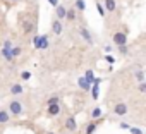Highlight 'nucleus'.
<instances>
[{
    "mask_svg": "<svg viewBox=\"0 0 146 134\" xmlns=\"http://www.w3.org/2000/svg\"><path fill=\"white\" fill-rule=\"evenodd\" d=\"M2 55H4V58H5V60H9V62H11V60H14V57H12V53H11L9 50H2Z\"/></svg>",
    "mask_w": 146,
    "mask_h": 134,
    "instance_id": "18",
    "label": "nucleus"
},
{
    "mask_svg": "<svg viewBox=\"0 0 146 134\" xmlns=\"http://www.w3.org/2000/svg\"><path fill=\"white\" fill-rule=\"evenodd\" d=\"M48 113L50 115H58L60 113V105H48Z\"/></svg>",
    "mask_w": 146,
    "mask_h": 134,
    "instance_id": "12",
    "label": "nucleus"
},
{
    "mask_svg": "<svg viewBox=\"0 0 146 134\" xmlns=\"http://www.w3.org/2000/svg\"><path fill=\"white\" fill-rule=\"evenodd\" d=\"M105 9L108 12H113L117 9V4H115V0H105Z\"/></svg>",
    "mask_w": 146,
    "mask_h": 134,
    "instance_id": "9",
    "label": "nucleus"
},
{
    "mask_svg": "<svg viewBox=\"0 0 146 134\" xmlns=\"http://www.w3.org/2000/svg\"><path fill=\"white\" fill-rule=\"evenodd\" d=\"M95 79H96V78H95L93 71H91V69H90V71H86V74H84V81H86L88 84H93V83H95Z\"/></svg>",
    "mask_w": 146,
    "mask_h": 134,
    "instance_id": "8",
    "label": "nucleus"
},
{
    "mask_svg": "<svg viewBox=\"0 0 146 134\" xmlns=\"http://www.w3.org/2000/svg\"><path fill=\"white\" fill-rule=\"evenodd\" d=\"M11 53H12V57H17V55L21 53V48H19V46H12V50H11Z\"/></svg>",
    "mask_w": 146,
    "mask_h": 134,
    "instance_id": "22",
    "label": "nucleus"
},
{
    "mask_svg": "<svg viewBox=\"0 0 146 134\" xmlns=\"http://www.w3.org/2000/svg\"><path fill=\"white\" fill-rule=\"evenodd\" d=\"M65 17H67L69 21H74V19H76V12H74V9H69L67 14H65Z\"/></svg>",
    "mask_w": 146,
    "mask_h": 134,
    "instance_id": "17",
    "label": "nucleus"
},
{
    "mask_svg": "<svg viewBox=\"0 0 146 134\" xmlns=\"http://www.w3.org/2000/svg\"><path fill=\"white\" fill-rule=\"evenodd\" d=\"M119 127H120V129H129V125H127V124H125V122H122V124H120V125H119Z\"/></svg>",
    "mask_w": 146,
    "mask_h": 134,
    "instance_id": "32",
    "label": "nucleus"
},
{
    "mask_svg": "<svg viewBox=\"0 0 146 134\" xmlns=\"http://www.w3.org/2000/svg\"><path fill=\"white\" fill-rule=\"evenodd\" d=\"M52 29H53V33H55V34H62V31H64V28H62L60 21H57V19L52 23Z\"/></svg>",
    "mask_w": 146,
    "mask_h": 134,
    "instance_id": "6",
    "label": "nucleus"
},
{
    "mask_svg": "<svg viewBox=\"0 0 146 134\" xmlns=\"http://www.w3.org/2000/svg\"><path fill=\"white\" fill-rule=\"evenodd\" d=\"M113 112H115L117 115H125V113H127V105H125V103H117L115 108H113Z\"/></svg>",
    "mask_w": 146,
    "mask_h": 134,
    "instance_id": "5",
    "label": "nucleus"
},
{
    "mask_svg": "<svg viewBox=\"0 0 146 134\" xmlns=\"http://www.w3.org/2000/svg\"><path fill=\"white\" fill-rule=\"evenodd\" d=\"M58 101H60V98H57V96H52V98L48 100V105H58Z\"/></svg>",
    "mask_w": 146,
    "mask_h": 134,
    "instance_id": "24",
    "label": "nucleus"
},
{
    "mask_svg": "<svg viewBox=\"0 0 146 134\" xmlns=\"http://www.w3.org/2000/svg\"><path fill=\"white\" fill-rule=\"evenodd\" d=\"M120 52H122V53H127V46H125V45H122V46H120Z\"/></svg>",
    "mask_w": 146,
    "mask_h": 134,
    "instance_id": "31",
    "label": "nucleus"
},
{
    "mask_svg": "<svg viewBox=\"0 0 146 134\" xmlns=\"http://www.w3.org/2000/svg\"><path fill=\"white\" fill-rule=\"evenodd\" d=\"M48 4L53 5V7H57V5H58V0H48Z\"/></svg>",
    "mask_w": 146,
    "mask_h": 134,
    "instance_id": "30",
    "label": "nucleus"
},
{
    "mask_svg": "<svg viewBox=\"0 0 146 134\" xmlns=\"http://www.w3.org/2000/svg\"><path fill=\"white\" fill-rule=\"evenodd\" d=\"M48 45H50V43H48V36H46V34H43V40H41V46H40V50H46V48H48Z\"/></svg>",
    "mask_w": 146,
    "mask_h": 134,
    "instance_id": "15",
    "label": "nucleus"
},
{
    "mask_svg": "<svg viewBox=\"0 0 146 134\" xmlns=\"http://www.w3.org/2000/svg\"><path fill=\"white\" fill-rule=\"evenodd\" d=\"M91 117H93V119H100V117H102V108L96 107V108L91 112Z\"/></svg>",
    "mask_w": 146,
    "mask_h": 134,
    "instance_id": "19",
    "label": "nucleus"
},
{
    "mask_svg": "<svg viewBox=\"0 0 146 134\" xmlns=\"http://www.w3.org/2000/svg\"><path fill=\"white\" fill-rule=\"evenodd\" d=\"M136 79L143 83V81H144V72H143V71H137V72H136Z\"/></svg>",
    "mask_w": 146,
    "mask_h": 134,
    "instance_id": "23",
    "label": "nucleus"
},
{
    "mask_svg": "<svg viewBox=\"0 0 146 134\" xmlns=\"http://www.w3.org/2000/svg\"><path fill=\"white\" fill-rule=\"evenodd\" d=\"M139 91H141V93L146 91V83H139Z\"/></svg>",
    "mask_w": 146,
    "mask_h": 134,
    "instance_id": "28",
    "label": "nucleus"
},
{
    "mask_svg": "<svg viewBox=\"0 0 146 134\" xmlns=\"http://www.w3.org/2000/svg\"><path fill=\"white\" fill-rule=\"evenodd\" d=\"M129 129H131V132H132V134H143V131H141V129H136V127H134V129H132V127H129Z\"/></svg>",
    "mask_w": 146,
    "mask_h": 134,
    "instance_id": "29",
    "label": "nucleus"
},
{
    "mask_svg": "<svg viewBox=\"0 0 146 134\" xmlns=\"http://www.w3.org/2000/svg\"><path fill=\"white\" fill-rule=\"evenodd\" d=\"M105 60H107L108 64H113V62H115V58H113L112 55H107V57H105Z\"/></svg>",
    "mask_w": 146,
    "mask_h": 134,
    "instance_id": "27",
    "label": "nucleus"
},
{
    "mask_svg": "<svg viewBox=\"0 0 146 134\" xmlns=\"http://www.w3.org/2000/svg\"><path fill=\"white\" fill-rule=\"evenodd\" d=\"M65 14H67V9L64 7V5H57L55 7V16H57V21H60V19H64L65 17Z\"/></svg>",
    "mask_w": 146,
    "mask_h": 134,
    "instance_id": "3",
    "label": "nucleus"
},
{
    "mask_svg": "<svg viewBox=\"0 0 146 134\" xmlns=\"http://www.w3.org/2000/svg\"><path fill=\"white\" fill-rule=\"evenodd\" d=\"M2 50H9V52H11V50H12V41H9V40L4 41V48H2Z\"/></svg>",
    "mask_w": 146,
    "mask_h": 134,
    "instance_id": "21",
    "label": "nucleus"
},
{
    "mask_svg": "<svg viewBox=\"0 0 146 134\" xmlns=\"http://www.w3.org/2000/svg\"><path fill=\"white\" fill-rule=\"evenodd\" d=\"M79 34H81V36H83V38L86 40V43L93 45V38H91V33H90V31H88L86 28H81V29H79Z\"/></svg>",
    "mask_w": 146,
    "mask_h": 134,
    "instance_id": "4",
    "label": "nucleus"
},
{
    "mask_svg": "<svg viewBox=\"0 0 146 134\" xmlns=\"http://www.w3.org/2000/svg\"><path fill=\"white\" fill-rule=\"evenodd\" d=\"M9 112L12 115H23V105L17 101V100H12L11 105H9Z\"/></svg>",
    "mask_w": 146,
    "mask_h": 134,
    "instance_id": "1",
    "label": "nucleus"
},
{
    "mask_svg": "<svg viewBox=\"0 0 146 134\" xmlns=\"http://www.w3.org/2000/svg\"><path fill=\"white\" fill-rule=\"evenodd\" d=\"M9 119H11V115H9V112H7V110H0V124L9 122Z\"/></svg>",
    "mask_w": 146,
    "mask_h": 134,
    "instance_id": "11",
    "label": "nucleus"
},
{
    "mask_svg": "<svg viewBox=\"0 0 146 134\" xmlns=\"http://www.w3.org/2000/svg\"><path fill=\"white\" fill-rule=\"evenodd\" d=\"M21 78H23L24 81H28V79L31 78V72H28V71H26V72H23V74H21Z\"/></svg>",
    "mask_w": 146,
    "mask_h": 134,
    "instance_id": "26",
    "label": "nucleus"
},
{
    "mask_svg": "<svg viewBox=\"0 0 146 134\" xmlns=\"http://www.w3.org/2000/svg\"><path fill=\"white\" fill-rule=\"evenodd\" d=\"M41 40H43V34H41V36L36 34V36L33 38V45H35V48H40V46H41Z\"/></svg>",
    "mask_w": 146,
    "mask_h": 134,
    "instance_id": "14",
    "label": "nucleus"
},
{
    "mask_svg": "<svg viewBox=\"0 0 146 134\" xmlns=\"http://www.w3.org/2000/svg\"><path fill=\"white\" fill-rule=\"evenodd\" d=\"M78 84H79V88H81L83 91H90V88H91V84H88V83L84 81V78H79V79H78Z\"/></svg>",
    "mask_w": 146,
    "mask_h": 134,
    "instance_id": "10",
    "label": "nucleus"
},
{
    "mask_svg": "<svg viewBox=\"0 0 146 134\" xmlns=\"http://www.w3.org/2000/svg\"><path fill=\"white\" fill-rule=\"evenodd\" d=\"M113 43L119 45V46L125 45V43H127V34H125L124 31H117V33L113 34Z\"/></svg>",
    "mask_w": 146,
    "mask_h": 134,
    "instance_id": "2",
    "label": "nucleus"
},
{
    "mask_svg": "<svg viewBox=\"0 0 146 134\" xmlns=\"http://www.w3.org/2000/svg\"><path fill=\"white\" fill-rule=\"evenodd\" d=\"M65 127H67L69 131H76V127H78L76 119H74V117H69V119H67V122H65Z\"/></svg>",
    "mask_w": 146,
    "mask_h": 134,
    "instance_id": "7",
    "label": "nucleus"
},
{
    "mask_svg": "<svg viewBox=\"0 0 146 134\" xmlns=\"http://www.w3.org/2000/svg\"><path fill=\"white\" fill-rule=\"evenodd\" d=\"M12 2H16V0H12Z\"/></svg>",
    "mask_w": 146,
    "mask_h": 134,
    "instance_id": "33",
    "label": "nucleus"
},
{
    "mask_svg": "<svg viewBox=\"0 0 146 134\" xmlns=\"http://www.w3.org/2000/svg\"><path fill=\"white\" fill-rule=\"evenodd\" d=\"M11 93H12V95H21V93H23V86H21V84H12Z\"/></svg>",
    "mask_w": 146,
    "mask_h": 134,
    "instance_id": "13",
    "label": "nucleus"
},
{
    "mask_svg": "<svg viewBox=\"0 0 146 134\" xmlns=\"http://www.w3.org/2000/svg\"><path fill=\"white\" fill-rule=\"evenodd\" d=\"M95 129H96V124H93V122H91V124L88 125V129H86V134H93V132H95Z\"/></svg>",
    "mask_w": 146,
    "mask_h": 134,
    "instance_id": "20",
    "label": "nucleus"
},
{
    "mask_svg": "<svg viewBox=\"0 0 146 134\" xmlns=\"http://www.w3.org/2000/svg\"><path fill=\"white\" fill-rule=\"evenodd\" d=\"M76 9H79L81 12L86 11V4H84V0H76Z\"/></svg>",
    "mask_w": 146,
    "mask_h": 134,
    "instance_id": "16",
    "label": "nucleus"
},
{
    "mask_svg": "<svg viewBox=\"0 0 146 134\" xmlns=\"http://www.w3.org/2000/svg\"><path fill=\"white\" fill-rule=\"evenodd\" d=\"M96 11H98V14H100V16H105V9H103V5H102V4H96Z\"/></svg>",
    "mask_w": 146,
    "mask_h": 134,
    "instance_id": "25",
    "label": "nucleus"
}]
</instances>
